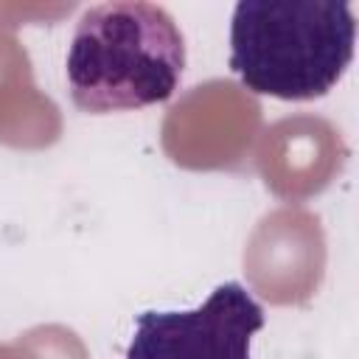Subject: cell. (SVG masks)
Wrapping results in <instances>:
<instances>
[{
	"label": "cell",
	"instance_id": "cell-1",
	"mask_svg": "<svg viewBox=\"0 0 359 359\" xmlns=\"http://www.w3.org/2000/svg\"><path fill=\"white\" fill-rule=\"evenodd\" d=\"M185 39L154 3L90 6L73 31L65 73L81 112L107 115L163 104L180 87Z\"/></svg>",
	"mask_w": 359,
	"mask_h": 359
},
{
	"label": "cell",
	"instance_id": "cell-2",
	"mask_svg": "<svg viewBox=\"0 0 359 359\" xmlns=\"http://www.w3.org/2000/svg\"><path fill=\"white\" fill-rule=\"evenodd\" d=\"M356 17L334 0H241L230 20V70L255 95L314 101L353 62Z\"/></svg>",
	"mask_w": 359,
	"mask_h": 359
},
{
	"label": "cell",
	"instance_id": "cell-3",
	"mask_svg": "<svg viewBox=\"0 0 359 359\" xmlns=\"http://www.w3.org/2000/svg\"><path fill=\"white\" fill-rule=\"evenodd\" d=\"M264 323L252 292L224 280L196 309L140 311L123 359H250Z\"/></svg>",
	"mask_w": 359,
	"mask_h": 359
}]
</instances>
